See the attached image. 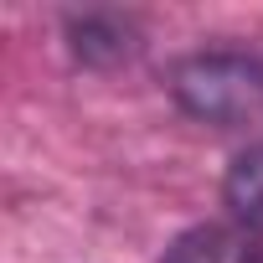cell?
Segmentation results:
<instances>
[{
  "label": "cell",
  "mask_w": 263,
  "mask_h": 263,
  "mask_svg": "<svg viewBox=\"0 0 263 263\" xmlns=\"http://www.w3.org/2000/svg\"><path fill=\"white\" fill-rule=\"evenodd\" d=\"M222 196H227V206H232L237 222H248L253 232H263V145L258 150H242L227 165Z\"/></svg>",
  "instance_id": "4"
},
{
  "label": "cell",
  "mask_w": 263,
  "mask_h": 263,
  "mask_svg": "<svg viewBox=\"0 0 263 263\" xmlns=\"http://www.w3.org/2000/svg\"><path fill=\"white\" fill-rule=\"evenodd\" d=\"M160 263H263V248L232 227H191L165 248Z\"/></svg>",
  "instance_id": "2"
},
{
  "label": "cell",
  "mask_w": 263,
  "mask_h": 263,
  "mask_svg": "<svg viewBox=\"0 0 263 263\" xmlns=\"http://www.w3.org/2000/svg\"><path fill=\"white\" fill-rule=\"evenodd\" d=\"M67 36H72V52L93 67H108V62H124L129 52H135V42H129V26L108 11H88V16H72L67 21Z\"/></svg>",
  "instance_id": "3"
},
{
  "label": "cell",
  "mask_w": 263,
  "mask_h": 263,
  "mask_svg": "<svg viewBox=\"0 0 263 263\" xmlns=\"http://www.w3.org/2000/svg\"><path fill=\"white\" fill-rule=\"evenodd\" d=\"M176 103L217 129L263 119V62L253 52H191L171 67Z\"/></svg>",
  "instance_id": "1"
}]
</instances>
